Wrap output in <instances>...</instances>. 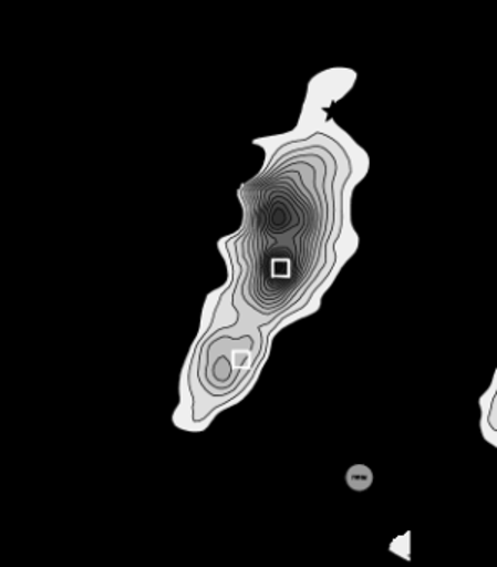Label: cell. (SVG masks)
I'll use <instances>...</instances> for the list:
<instances>
[{"mask_svg": "<svg viewBox=\"0 0 497 567\" xmlns=\"http://www.w3.org/2000/svg\"><path fill=\"white\" fill-rule=\"evenodd\" d=\"M373 473L369 466L356 465L346 472V485L353 489V492H366L372 486Z\"/></svg>", "mask_w": 497, "mask_h": 567, "instance_id": "obj_1", "label": "cell"}]
</instances>
